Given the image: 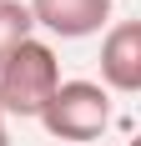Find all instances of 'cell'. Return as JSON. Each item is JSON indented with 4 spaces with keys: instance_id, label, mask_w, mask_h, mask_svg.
<instances>
[{
    "instance_id": "obj_2",
    "label": "cell",
    "mask_w": 141,
    "mask_h": 146,
    "mask_svg": "<svg viewBox=\"0 0 141 146\" xmlns=\"http://www.w3.org/2000/svg\"><path fill=\"white\" fill-rule=\"evenodd\" d=\"M35 121L56 141H96L111 126V91L101 81H61Z\"/></svg>"
},
{
    "instance_id": "obj_6",
    "label": "cell",
    "mask_w": 141,
    "mask_h": 146,
    "mask_svg": "<svg viewBox=\"0 0 141 146\" xmlns=\"http://www.w3.org/2000/svg\"><path fill=\"white\" fill-rule=\"evenodd\" d=\"M0 146H10V141H5V131H0Z\"/></svg>"
},
{
    "instance_id": "obj_5",
    "label": "cell",
    "mask_w": 141,
    "mask_h": 146,
    "mask_svg": "<svg viewBox=\"0 0 141 146\" xmlns=\"http://www.w3.org/2000/svg\"><path fill=\"white\" fill-rule=\"evenodd\" d=\"M30 30H35V20H30L25 5L20 0H0V66L10 60V50H20L30 40Z\"/></svg>"
},
{
    "instance_id": "obj_3",
    "label": "cell",
    "mask_w": 141,
    "mask_h": 146,
    "mask_svg": "<svg viewBox=\"0 0 141 146\" xmlns=\"http://www.w3.org/2000/svg\"><path fill=\"white\" fill-rule=\"evenodd\" d=\"M30 20L45 25L61 40H81V35H96L106 20H111V0H30L25 5Z\"/></svg>"
},
{
    "instance_id": "obj_1",
    "label": "cell",
    "mask_w": 141,
    "mask_h": 146,
    "mask_svg": "<svg viewBox=\"0 0 141 146\" xmlns=\"http://www.w3.org/2000/svg\"><path fill=\"white\" fill-rule=\"evenodd\" d=\"M56 86H61L56 50L30 35V40L20 45V50H10V60L0 66V111H5V116L35 121L45 111V101L56 96Z\"/></svg>"
},
{
    "instance_id": "obj_4",
    "label": "cell",
    "mask_w": 141,
    "mask_h": 146,
    "mask_svg": "<svg viewBox=\"0 0 141 146\" xmlns=\"http://www.w3.org/2000/svg\"><path fill=\"white\" fill-rule=\"evenodd\" d=\"M101 81L111 91H141V20H116L101 40Z\"/></svg>"
},
{
    "instance_id": "obj_7",
    "label": "cell",
    "mask_w": 141,
    "mask_h": 146,
    "mask_svg": "<svg viewBox=\"0 0 141 146\" xmlns=\"http://www.w3.org/2000/svg\"><path fill=\"white\" fill-rule=\"evenodd\" d=\"M0 121H5V111H0Z\"/></svg>"
}]
</instances>
